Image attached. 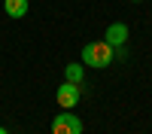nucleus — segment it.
<instances>
[{
    "label": "nucleus",
    "mask_w": 152,
    "mask_h": 134,
    "mask_svg": "<svg viewBox=\"0 0 152 134\" xmlns=\"http://www.w3.org/2000/svg\"><path fill=\"white\" fill-rule=\"evenodd\" d=\"M52 134H82L79 116H73V110H61L52 119Z\"/></svg>",
    "instance_id": "2"
},
{
    "label": "nucleus",
    "mask_w": 152,
    "mask_h": 134,
    "mask_svg": "<svg viewBox=\"0 0 152 134\" xmlns=\"http://www.w3.org/2000/svg\"><path fill=\"white\" fill-rule=\"evenodd\" d=\"M55 101L61 104V110H73L76 104H79V85H76V82H64V85H58Z\"/></svg>",
    "instance_id": "3"
},
{
    "label": "nucleus",
    "mask_w": 152,
    "mask_h": 134,
    "mask_svg": "<svg viewBox=\"0 0 152 134\" xmlns=\"http://www.w3.org/2000/svg\"><path fill=\"white\" fill-rule=\"evenodd\" d=\"M0 134H9V131H6V128H0Z\"/></svg>",
    "instance_id": "7"
},
{
    "label": "nucleus",
    "mask_w": 152,
    "mask_h": 134,
    "mask_svg": "<svg viewBox=\"0 0 152 134\" xmlns=\"http://www.w3.org/2000/svg\"><path fill=\"white\" fill-rule=\"evenodd\" d=\"M113 58H116V49H113L107 40H97V43H85L82 46V64L85 67L104 70V67H110Z\"/></svg>",
    "instance_id": "1"
},
{
    "label": "nucleus",
    "mask_w": 152,
    "mask_h": 134,
    "mask_svg": "<svg viewBox=\"0 0 152 134\" xmlns=\"http://www.w3.org/2000/svg\"><path fill=\"white\" fill-rule=\"evenodd\" d=\"M82 61H79V64H67V70H64V76H67V82H76V85H79L82 82Z\"/></svg>",
    "instance_id": "6"
},
{
    "label": "nucleus",
    "mask_w": 152,
    "mask_h": 134,
    "mask_svg": "<svg viewBox=\"0 0 152 134\" xmlns=\"http://www.w3.org/2000/svg\"><path fill=\"white\" fill-rule=\"evenodd\" d=\"M104 40H107L113 49H122L125 43H128V24H122V21L110 24V28H107V34H104Z\"/></svg>",
    "instance_id": "4"
},
{
    "label": "nucleus",
    "mask_w": 152,
    "mask_h": 134,
    "mask_svg": "<svg viewBox=\"0 0 152 134\" xmlns=\"http://www.w3.org/2000/svg\"><path fill=\"white\" fill-rule=\"evenodd\" d=\"M3 9L9 18H24L28 15V0H3Z\"/></svg>",
    "instance_id": "5"
},
{
    "label": "nucleus",
    "mask_w": 152,
    "mask_h": 134,
    "mask_svg": "<svg viewBox=\"0 0 152 134\" xmlns=\"http://www.w3.org/2000/svg\"><path fill=\"white\" fill-rule=\"evenodd\" d=\"M131 3H143V0H131Z\"/></svg>",
    "instance_id": "8"
}]
</instances>
